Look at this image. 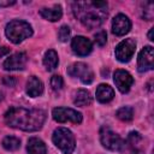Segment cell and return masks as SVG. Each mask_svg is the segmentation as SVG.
I'll list each match as a JSON object with an SVG mask.
<instances>
[{
  "mask_svg": "<svg viewBox=\"0 0 154 154\" xmlns=\"http://www.w3.org/2000/svg\"><path fill=\"white\" fill-rule=\"evenodd\" d=\"M2 147L8 152H14L20 147V140L14 136H6L2 140Z\"/></svg>",
  "mask_w": 154,
  "mask_h": 154,
  "instance_id": "20",
  "label": "cell"
},
{
  "mask_svg": "<svg viewBox=\"0 0 154 154\" xmlns=\"http://www.w3.org/2000/svg\"><path fill=\"white\" fill-rule=\"evenodd\" d=\"M67 73L71 77L79 78L83 84H90L94 81V72L84 63H75L67 67Z\"/></svg>",
  "mask_w": 154,
  "mask_h": 154,
  "instance_id": "7",
  "label": "cell"
},
{
  "mask_svg": "<svg viewBox=\"0 0 154 154\" xmlns=\"http://www.w3.org/2000/svg\"><path fill=\"white\" fill-rule=\"evenodd\" d=\"M95 42L99 46H105L106 45V42H107V34H106L105 30H101V31L95 34Z\"/></svg>",
  "mask_w": 154,
  "mask_h": 154,
  "instance_id": "25",
  "label": "cell"
},
{
  "mask_svg": "<svg viewBox=\"0 0 154 154\" xmlns=\"http://www.w3.org/2000/svg\"><path fill=\"white\" fill-rule=\"evenodd\" d=\"M5 35L6 37L13 42V43H20L25 38L30 37L32 35V28L31 25L20 19H14L7 23L5 28Z\"/></svg>",
  "mask_w": 154,
  "mask_h": 154,
  "instance_id": "3",
  "label": "cell"
},
{
  "mask_svg": "<svg viewBox=\"0 0 154 154\" xmlns=\"http://www.w3.org/2000/svg\"><path fill=\"white\" fill-rule=\"evenodd\" d=\"M100 141L106 149L112 152H120L125 148V141L108 126L100 129Z\"/></svg>",
  "mask_w": 154,
  "mask_h": 154,
  "instance_id": "5",
  "label": "cell"
},
{
  "mask_svg": "<svg viewBox=\"0 0 154 154\" xmlns=\"http://www.w3.org/2000/svg\"><path fill=\"white\" fill-rule=\"evenodd\" d=\"M2 82H4V84H6V85H8V87H13V85L16 84V79H14L13 77H11V76L4 77Z\"/></svg>",
  "mask_w": 154,
  "mask_h": 154,
  "instance_id": "27",
  "label": "cell"
},
{
  "mask_svg": "<svg viewBox=\"0 0 154 154\" xmlns=\"http://www.w3.org/2000/svg\"><path fill=\"white\" fill-rule=\"evenodd\" d=\"M14 4H16L14 0H12V1H10V0H7V1H0V7H8V6H12Z\"/></svg>",
  "mask_w": 154,
  "mask_h": 154,
  "instance_id": "28",
  "label": "cell"
},
{
  "mask_svg": "<svg viewBox=\"0 0 154 154\" xmlns=\"http://www.w3.org/2000/svg\"><path fill=\"white\" fill-rule=\"evenodd\" d=\"M154 67V49L152 46H146L141 49L137 58V70L147 72Z\"/></svg>",
  "mask_w": 154,
  "mask_h": 154,
  "instance_id": "9",
  "label": "cell"
},
{
  "mask_svg": "<svg viewBox=\"0 0 154 154\" xmlns=\"http://www.w3.org/2000/svg\"><path fill=\"white\" fill-rule=\"evenodd\" d=\"M113 81L118 90L123 94L128 93L134 84L132 76L125 70H116V72L113 73Z\"/></svg>",
  "mask_w": 154,
  "mask_h": 154,
  "instance_id": "10",
  "label": "cell"
},
{
  "mask_svg": "<svg viewBox=\"0 0 154 154\" xmlns=\"http://www.w3.org/2000/svg\"><path fill=\"white\" fill-rule=\"evenodd\" d=\"M40 14L41 17H43L45 19L49 20V22H57L63 16V10L60 5H54L52 8H41L40 10Z\"/></svg>",
  "mask_w": 154,
  "mask_h": 154,
  "instance_id": "17",
  "label": "cell"
},
{
  "mask_svg": "<svg viewBox=\"0 0 154 154\" xmlns=\"http://www.w3.org/2000/svg\"><path fill=\"white\" fill-rule=\"evenodd\" d=\"M59 64L58 54L54 49H48L43 55V65L47 71H53Z\"/></svg>",
  "mask_w": 154,
  "mask_h": 154,
  "instance_id": "18",
  "label": "cell"
},
{
  "mask_svg": "<svg viewBox=\"0 0 154 154\" xmlns=\"http://www.w3.org/2000/svg\"><path fill=\"white\" fill-rule=\"evenodd\" d=\"M141 140H142V136H141V134L138 131H131L129 134V136H128V142L130 144H132V146L137 144Z\"/></svg>",
  "mask_w": 154,
  "mask_h": 154,
  "instance_id": "26",
  "label": "cell"
},
{
  "mask_svg": "<svg viewBox=\"0 0 154 154\" xmlns=\"http://www.w3.org/2000/svg\"><path fill=\"white\" fill-rule=\"evenodd\" d=\"M153 31H154V28H152V29L149 30V32H148V38H149L150 41L154 40V38H153Z\"/></svg>",
  "mask_w": 154,
  "mask_h": 154,
  "instance_id": "29",
  "label": "cell"
},
{
  "mask_svg": "<svg viewBox=\"0 0 154 154\" xmlns=\"http://www.w3.org/2000/svg\"><path fill=\"white\" fill-rule=\"evenodd\" d=\"M135 49H136V41L134 38H125L117 45L114 49L116 58L120 63H128L132 58Z\"/></svg>",
  "mask_w": 154,
  "mask_h": 154,
  "instance_id": "8",
  "label": "cell"
},
{
  "mask_svg": "<svg viewBox=\"0 0 154 154\" xmlns=\"http://www.w3.org/2000/svg\"><path fill=\"white\" fill-rule=\"evenodd\" d=\"M26 150H28V154H47V148L45 142L37 137L29 138Z\"/></svg>",
  "mask_w": 154,
  "mask_h": 154,
  "instance_id": "16",
  "label": "cell"
},
{
  "mask_svg": "<svg viewBox=\"0 0 154 154\" xmlns=\"http://www.w3.org/2000/svg\"><path fill=\"white\" fill-rule=\"evenodd\" d=\"M70 34H71V30L67 25H63L59 31H58V38L61 41V42H66L69 38H70Z\"/></svg>",
  "mask_w": 154,
  "mask_h": 154,
  "instance_id": "22",
  "label": "cell"
},
{
  "mask_svg": "<svg viewBox=\"0 0 154 154\" xmlns=\"http://www.w3.org/2000/svg\"><path fill=\"white\" fill-rule=\"evenodd\" d=\"M71 48L75 54L79 57H85L93 51V43L89 38L84 36H76L71 41Z\"/></svg>",
  "mask_w": 154,
  "mask_h": 154,
  "instance_id": "11",
  "label": "cell"
},
{
  "mask_svg": "<svg viewBox=\"0 0 154 154\" xmlns=\"http://www.w3.org/2000/svg\"><path fill=\"white\" fill-rule=\"evenodd\" d=\"M26 61H28V58H26V54L23 53V52H19V53H14L12 54L11 57H8L2 66L5 70L7 71H14V70H23L26 65Z\"/></svg>",
  "mask_w": 154,
  "mask_h": 154,
  "instance_id": "13",
  "label": "cell"
},
{
  "mask_svg": "<svg viewBox=\"0 0 154 154\" xmlns=\"http://www.w3.org/2000/svg\"><path fill=\"white\" fill-rule=\"evenodd\" d=\"M116 116L122 122H130L134 118V109L131 107H129V106H124V107H120L117 111Z\"/></svg>",
  "mask_w": 154,
  "mask_h": 154,
  "instance_id": "21",
  "label": "cell"
},
{
  "mask_svg": "<svg viewBox=\"0 0 154 154\" xmlns=\"http://www.w3.org/2000/svg\"><path fill=\"white\" fill-rule=\"evenodd\" d=\"M46 120V112L38 108L12 107L5 113V122L8 126L23 131H37Z\"/></svg>",
  "mask_w": 154,
  "mask_h": 154,
  "instance_id": "1",
  "label": "cell"
},
{
  "mask_svg": "<svg viewBox=\"0 0 154 154\" xmlns=\"http://www.w3.org/2000/svg\"><path fill=\"white\" fill-rule=\"evenodd\" d=\"M52 117L55 122L58 123H75V124H79L83 120L82 113L77 112L76 109L72 108H67V107H57L53 108L52 111Z\"/></svg>",
  "mask_w": 154,
  "mask_h": 154,
  "instance_id": "6",
  "label": "cell"
},
{
  "mask_svg": "<svg viewBox=\"0 0 154 154\" xmlns=\"http://www.w3.org/2000/svg\"><path fill=\"white\" fill-rule=\"evenodd\" d=\"M153 4L152 2H146L144 4V8H143V14L142 17L147 20H152L153 19Z\"/></svg>",
  "mask_w": 154,
  "mask_h": 154,
  "instance_id": "24",
  "label": "cell"
},
{
  "mask_svg": "<svg viewBox=\"0 0 154 154\" xmlns=\"http://www.w3.org/2000/svg\"><path fill=\"white\" fill-rule=\"evenodd\" d=\"M91 101H93V97H91L90 93L85 89H78L73 97V103L76 106H81V107L90 105Z\"/></svg>",
  "mask_w": 154,
  "mask_h": 154,
  "instance_id": "19",
  "label": "cell"
},
{
  "mask_svg": "<svg viewBox=\"0 0 154 154\" xmlns=\"http://www.w3.org/2000/svg\"><path fill=\"white\" fill-rule=\"evenodd\" d=\"M72 11L76 18L88 29L100 26L107 17L106 1H77L73 2Z\"/></svg>",
  "mask_w": 154,
  "mask_h": 154,
  "instance_id": "2",
  "label": "cell"
},
{
  "mask_svg": "<svg viewBox=\"0 0 154 154\" xmlns=\"http://www.w3.org/2000/svg\"><path fill=\"white\" fill-rule=\"evenodd\" d=\"M96 100L101 103H107L113 100L114 97V90L108 84H100L96 88Z\"/></svg>",
  "mask_w": 154,
  "mask_h": 154,
  "instance_id": "15",
  "label": "cell"
},
{
  "mask_svg": "<svg viewBox=\"0 0 154 154\" xmlns=\"http://www.w3.org/2000/svg\"><path fill=\"white\" fill-rule=\"evenodd\" d=\"M25 91L29 96L31 97H36L40 96L43 93V83L41 82V79H38L36 76H31L29 77L28 82H26V87H25Z\"/></svg>",
  "mask_w": 154,
  "mask_h": 154,
  "instance_id": "14",
  "label": "cell"
},
{
  "mask_svg": "<svg viewBox=\"0 0 154 154\" xmlns=\"http://www.w3.org/2000/svg\"><path fill=\"white\" fill-rule=\"evenodd\" d=\"M52 141L63 154H71L76 147L73 134L67 128H58L54 130Z\"/></svg>",
  "mask_w": 154,
  "mask_h": 154,
  "instance_id": "4",
  "label": "cell"
},
{
  "mask_svg": "<svg viewBox=\"0 0 154 154\" xmlns=\"http://www.w3.org/2000/svg\"><path fill=\"white\" fill-rule=\"evenodd\" d=\"M64 85V81H63V77L59 76V75H54L52 78H51V87L54 89V90H60Z\"/></svg>",
  "mask_w": 154,
  "mask_h": 154,
  "instance_id": "23",
  "label": "cell"
},
{
  "mask_svg": "<svg viewBox=\"0 0 154 154\" xmlns=\"http://www.w3.org/2000/svg\"><path fill=\"white\" fill-rule=\"evenodd\" d=\"M131 29V22L128 16L119 13L112 20V32L117 36H124Z\"/></svg>",
  "mask_w": 154,
  "mask_h": 154,
  "instance_id": "12",
  "label": "cell"
}]
</instances>
